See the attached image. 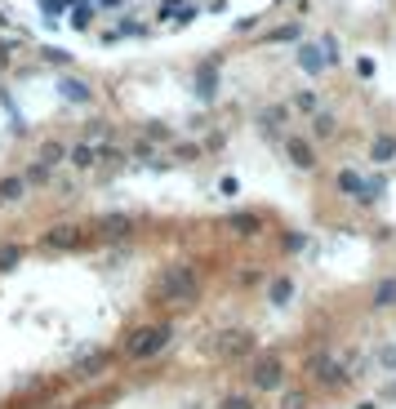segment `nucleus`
<instances>
[{
    "instance_id": "1",
    "label": "nucleus",
    "mask_w": 396,
    "mask_h": 409,
    "mask_svg": "<svg viewBox=\"0 0 396 409\" xmlns=\"http://www.w3.org/2000/svg\"><path fill=\"white\" fill-rule=\"evenodd\" d=\"M200 298V272L187 267V262H174V267H161L152 285V303L156 307H187Z\"/></svg>"
},
{
    "instance_id": "2",
    "label": "nucleus",
    "mask_w": 396,
    "mask_h": 409,
    "mask_svg": "<svg viewBox=\"0 0 396 409\" xmlns=\"http://www.w3.org/2000/svg\"><path fill=\"white\" fill-rule=\"evenodd\" d=\"M170 343H174V325H170V320L138 325V329L125 334V356H129V360H152V356H161Z\"/></svg>"
},
{
    "instance_id": "3",
    "label": "nucleus",
    "mask_w": 396,
    "mask_h": 409,
    "mask_svg": "<svg viewBox=\"0 0 396 409\" xmlns=\"http://www.w3.org/2000/svg\"><path fill=\"white\" fill-rule=\"evenodd\" d=\"M245 382L254 392H281L285 387V356L281 352H258L245 360Z\"/></svg>"
},
{
    "instance_id": "4",
    "label": "nucleus",
    "mask_w": 396,
    "mask_h": 409,
    "mask_svg": "<svg viewBox=\"0 0 396 409\" xmlns=\"http://www.w3.org/2000/svg\"><path fill=\"white\" fill-rule=\"evenodd\" d=\"M210 352L219 356V360H232V365H245V360L258 352V334H254V329H223V334H214Z\"/></svg>"
},
{
    "instance_id": "5",
    "label": "nucleus",
    "mask_w": 396,
    "mask_h": 409,
    "mask_svg": "<svg viewBox=\"0 0 396 409\" xmlns=\"http://www.w3.org/2000/svg\"><path fill=\"white\" fill-rule=\"evenodd\" d=\"M307 378L316 382V387H325V392H343V387H352V374H347V365H339L330 352H316V356H307Z\"/></svg>"
},
{
    "instance_id": "6",
    "label": "nucleus",
    "mask_w": 396,
    "mask_h": 409,
    "mask_svg": "<svg viewBox=\"0 0 396 409\" xmlns=\"http://www.w3.org/2000/svg\"><path fill=\"white\" fill-rule=\"evenodd\" d=\"M339 191L343 196H352V200H379V191H383V178H361L356 170H339Z\"/></svg>"
},
{
    "instance_id": "7",
    "label": "nucleus",
    "mask_w": 396,
    "mask_h": 409,
    "mask_svg": "<svg viewBox=\"0 0 396 409\" xmlns=\"http://www.w3.org/2000/svg\"><path fill=\"white\" fill-rule=\"evenodd\" d=\"M41 245L58 249V254H71V249H85V236H80V227H50L41 236Z\"/></svg>"
},
{
    "instance_id": "8",
    "label": "nucleus",
    "mask_w": 396,
    "mask_h": 409,
    "mask_svg": "<svg viewBox=\"0 0 396 409\" xmlns=\"http://www.w3.org/2000/svg\"><path fill=\"white\" fill-rule=\"evenodd\" d=\"M285 156H290L294 170H316V147L298 134H285Z\"/></svg>"
},
{
    "instance_id": "9",
    "label": "nucleus",
    "mask_w": 396,
    "mask_h": 409,
    "mask_svg": "<svg viewBox=\"0 0 396 409\" xmlns=\"http://www.w3.org/2000/svg\"><path fill=\"white\" fill-rule=\"evenodd\" d=\"M196 14H200L196 0H165V5H161V18L170 22V27H187Z\"/></svg>"
},
{
    "instance_id": "10",
    "label": "nucleus",
    "mask_w": 396,
    "mask_h": 409,
    "mask_svg": "<svg viewBox=\"0 0 396 409\" xmlns=\"http://www.w3.org/2000/svg\"><path fill=\"white\" fill-rule=\"evenodd\" d=\"M227 232H236V236H258L263 232V218L258 214H249V209H236V214H227L223 218Z\"/></svg>"
},
{
    "instance_id": "11",
    "label": "nucleus",
    "mask_w": 396,
    "mask_h": 409,
    "mask_svg": "<svg viewBox=\"0 0 396 409\" xmlns=\"http://www.w3.org/2000/svg\"><path fill=\"white\" fill-rule=\"evenodd\" d=\"M58 94H63V103H76V107H85L94 98L89 80H80V76H63V80H58Z\"/></svg>"
},
{
    "instance_id": "12",
    "label": "nucleus",
    "mask_w": 396,
    "mask_h": 409,
    "mask_svg": "<svg viewBox=\"0 0 396 409\" xmlns=\"http://www.w3.org/2000/svg\"><path fill=\"white\" fill-rule=\"evenodd\" d=\"M63 18H67V27H71V31H89V27H94V18H98V9H94L89 0H71V9H67Z\"/></svg>"
},
{
    "instance_id": "13",
    "label": "nucleus",
    "mask_w": 396,
    "mask_h": 409,
    "mask_svg": "<svg viewBox=\"0 0 396 409\" xmlns=\"http://www.w3.org/2000/svg\"><path fill=\"white\" fill-rule=\"evenodd\" d=\"M103 369H112V352H89V356H80L76 360V378H98Z\"/></svg>"
},
{
    "instance_id": "14",
    "label": "nucleus",
    "mask_w": 396,
    "mask_h": 409,
    "mask_svg": "<svg viewBox=\"0 0 396 409\" xmlns=\"http://www.w3.org/2000/svg\"><path fill=\"white\" fill-rule=\"evenodd\" d=\"M369 307L374 311H392L396 307V276H383L374 290H369Z\"/></svg>"
},
{
    "instance_id": "15",
    "label": "nucleus",
    "mask_w": 396,
    "mask_h": 409,
    "mask_svg": "<svg viewBox=\"0 0 396 409\" xmlns=\"http://www.w3.org/2000/svg\"><path fill=\"white\" fill-rule=\"evenodd\" d=\"M298 294V285H294V276H276V281L267 285V303L272 307H290V298Z\"/></svg>"
},
{
    "instance_id": "16",
    "label": "nucleus",
    "mask_w": 396,
    "mask_h": 409,
    "mask_svg": "<svg viewBox=\"0 0 396 409\" xmlns=\"http://www.w3.org/2000/svg\"><path fill=\"white\" fill-rule=\"evenodd\" d=\"M196 89H200V98H205V103L219 94V63H214V58L196 67Z\"/></svg>"
},
{
    "instance_id": "17",
    "label": "nucleus",
    "mask_w": 396,
    "mask_h": 409,
    "mask_svg": "<svg viewBox=\"0 0 396 409\" xmlns=\"http://www.w3.org/2000/svg\"><path fill=\"white\" fill-rule=\"evenodd\" d=\"M298 67H303L307 76H321L330 63H325V54H321V45H298Z\"/></svg>"
},
{
    "instance_id": "18",
    "label": "nucleus",
    "mask_w": 396,
    "mask_h": 409,
    "mask_svg": "<svg viewBox=\"0 0 396 409\" xmlns=\"http://www.w3.org/2000/svg\"><path fill=\"white\" fill-rule=\"evenodd\" d=\"M67 161V147L58 138H45L41 142V151H36V165H45V170H54V165H63Z\"/></svg>"
},
{
    "instance_id": "19",
    "label": "nucleus",
    "mask_w": 396,
    "mask_h": 409,
    "mask_svg": "<svg viewBox=\"0 0 396 409\" xmlns=\"http://www.w3.org/2000/svg\"><path fill=\"white\" fill-rule=\"evenodd\" d=\"M67 165H76V170H94V165H98V147H94V142H76V147H67Z\"/></svg>"
},
{
    "instance_id": "20",
    "label": "nucleus",
    "mask_w": 396,
    "mask_h": 409,
    "mask_svg": "<svg viewBox=\"0 0 396 409\" xmlns=\"http://www.w3.org/2000/svg\"><path fill=\"white\" fill-rule=\"evenodd\" d=\"M369 161H374V165H392L396 161V138L392 134H379L374 142H369Z\"/></svg>"
},
{
    "instance_id": "21",
    "label": "nucleus",
    "mask_w": 396,
    "mask_h": 409,
    "mask_svg": "<svg viewBox=\"0 0 396 409\" xmlns=\"http://www.w3.org/2000/svg\"><path fill=\"white\" fill-rule=\"evenodd\" d=\"M125 36H147V22H134V18H121L116 27H107L103 31V40L112 45V40H125Z\"/></svg>"
},
{
    "instance_id": "22",
    "label": "nucleus",
    "mask_w": 396,
    "mask_h": 409,
    "mask_svg": "<svg viewBox=\"0 0 396 409\" xmlns=\"http://www.w3.org/2000/svg\"><path fill=\"white\" fill-rule=\"evenodd\" d=\"M22 196H27V178H0V204H18Z\"/></svg>"
},
{
    "instance_id": "23",
    "label": "nucleus",
    "mask_w": 396,
    "mask_h": 409,
    "mask_svg": "<svg viewBox=\"0 0 396 409\" xmlns=\"http://www.w3.org/2000/svg\"><path fill=\"white\" fill-rule=\"evenodd\" d=\"M107 236H116V240H125L129 232H134V218H125V214H107V218L98 223Z\"/></svg>"
},
{
    "instance_id": "24",
    "label": "nucleus",
    "mask_w": 396,
    "mask_h": 409,
    "mask_svg": "<svg viewBox=\"0 0 396 409\" xmlns=\"http://www.w3.org/2000/svg\"><path fill=\"white\" fill-rule=\"evenodd\" d=\"M339 134V120H334L330 112H316L311 116V138H334Z\"/></svg>"
},
{
    "instance_id": "25",
    "label": "nucleus",
    "mask_w": 396,
    "mask_h": 409,
    "mask_svg": "<svg viewBox=\"0 0 396 409\" xmlns=\"http://www.w3.org/2000/svg\"><path fill=\"white\" fill-rule=\"evenodd\" d=\"M285 120H290V107H267V112L258 116V125L267 129V134H276V129H281Z\"/></svg>"
},
{
    "instance_id": "26",
    "label": "nucleus",
    "mask_w": 396,
    "mask_h": 409,
    "mask_svg": "<svg viewBox=\"0 0 396 409\" xmlns=\"http://www.w3.org/2000/svg\"><path fill=\"white\" fill-rule=\"evenodd\" d=\"M219 409H258V401H254V392H227Z\"/></svg>"
},
{
    "instance_id": "27",
    "label": "nucleus",
    "mask_w": 396,
    "mask_h": 409,
    "mask_svg": "<svg viewBox=\"0 0 396 409\" xmlns=\"http://www.w3.org/2000/svg\"><path fill=\"white\" fill-rule=\"evenodd\" d=\"M125 161H129V156L121 147H112V142H103V147H98V165H107V170H121Z\"/></svg>"
},
{
    "instance_id": "28",
    "label": "nucleus",
    "mask_w": 396,
    "mask_h": 409,
    "mask_svg": "<svg viewBox=\"0 0 396 409\" xmlns=\"http://www.w3.org/2000/svg\"><path fill=\"white\" fill-rule=\"evenodd\" d=\"M374 365L383 369V374H396V343H383L374 352Z\"/></svg>"
},
{
    "instance_id": "29",
    "label": "nucleus",
    "mask_w": 396,
    "mask_h": 409,
    "mask_svg": "<svg viewBox=\"0 0 396 409\" xmlns=\"http://www.w3.org/2000/svg\"><path fill=\"white\" fill-rule=\"evenodd\" d=\"M290 107H294V112H311V116H316V94H311V89H294Z\"/></svg>"
},
{
    "instance_id": "30",
    "label": "nucleus",
    "mask_w": 396,
    "mask_h": 409,
    "mask_svg": "<svg viewBox=\"0 0 396 409\" xmlns=\"http://www.w3.org/2000/svg\"><path fill=\"white\" fill-rule=\"evenodd\" d=\"M267 40H303V27H298V22H285V27H276V31H267Z\"/></svg>"
},
{
    "instance_id": "31",
    "label": "nucleus",
    "mask_w": 396,
    "mask_h": 409,
    "mask_svg": "<svg viewBox=\"0 0 396 409\" xmlns=\"http://www.w3.org/2000/svg\"><path fill=\"white\" fill-rule=\"evenodd\" d=\"M18 262H22V245H0V272L18 267Z\"/></svg>"
},
{
    "instance_id": "32",
    "label": "nucleus",
    "mask_w": 396,
    "mask_h": 409,
    "mask_svg": "<svg viewBox=\"0 0 396 409\" xmlns=\"http://www.w3.org/2000/svg\"><path fill=\"white\" fill-rule=\"evenodd\" d=\"M281 409H307V392H303V387L285 392V396H281Z\"/></svg>"
},
{
    "instance_id": "33",
    "label": "nucleus",
    "mask_w": 396,
    "mask_h": 409,
    "mask_svg": "<svg viewBox=\"0 0 396 409\" xmlns=\"http://www.w3.org/2000/svg\"><path fill=\"white\" fill-rule=\"evenodd\" d=\"M369 369H374V356H356L352 365H347V374L352 378H369Z\"/></svg>"
},
{
    "instance_id": "34",
    "label": "nucleus",
    "mask_w": 396,
    "mask_h": 409,
    "mask_svg": "<svg viewBox=\"0 0 396 409\" xmlns=\"http://www.w3.org/2000/svg\"><path fill=\"white\" fill-rule=\"evenodd\" d=\"M174 161H200V142H178V147H174Z\"/></svg>"
},
{
    "instance_id": "35",
    "label": "nucleus",
    "mask_w": 396,
    "mask_h": 409,
    "mask_svg": "<svg viewBox=\"0 0 396 409\" xmlns=\"http://www.w3.org/2000/svg\"><path fill=\"white\" fill-rule=\"evenodd\" d=\"M41 9L50 14L45 22H58V14H67V9H71V0H41Z\"/></svg>"
},
{
    "instance_id": "36",
    "label": "nucleus",
    "mask_w": 396,
    "mask_h": 409,
    "mask_svg": "<svg viewBox=\"0 0 396 409\" xmlns=\"http://www.w3.org/2000/svg\"><path fill=\"white\" fill-rule=\"evenodd\" d=\"M129 161H138V165H152V161H156V147H152V142H138V147L129 151Z\"/></svg>"
},
{
    "instance_id": "37",
    "label": "nucleus",
    "mask_w": 396,
    "mask_h": 409,
    "mask_svg": "<svg viewBox=\"0 0 396 409\" xmlns=\"http://www.w3.org/2000/svg\"><path fill=\"white\" fill-rule=\"evenodd\" d=\"M321 54H325V63L339 58V36H321Z\"/></svg>"
},
{
    "instance_id": "38",
    "label": "nucleus",
    "mask_w": 396,
    "mask_h": 409,
    "mask_svg": "<svg viewBox=\"0 0 396 409\" xmlns=\"http://www.w3.org/2000/svg\"><path fill=\"white\" fill-rule=\"evenodd\" d=\"M22 178H27V183H50V170H45V165H27V174H22Z\"/></svg>"
},
{
    "instance_id": "39",
    "label": "nucleus",
    "mask_w": 396,
    "mask_h": 409,
    "mask_svg": "<svg viewBox=\"0 0 396 409\" xmlns=\"http://www.w3.org/2000/svg\"><path fill=\"white\" fill-rule=\"evenodd\" d=\"M41 58H45V63H54V67H67V54H63V50H54V45H45Z\"/></svg>"
},
{
    "instance_id": "40",
    "label": "nucleus",
    "mask_w": 396,
    "mask_h": 409,
    "mask_svg": "<svg viewBox=\"0 0 396 409\" xmlns=\"http://www.w3.org/2000/svg\"><path fill=\"white\" fill-rule=\"evenodd\" d=\"M94 9H103V14H116V9H125V0H89Z\"/></svg>"
},
{
    "instance_id": "41",
    "label": "nucleus",
    "mask_w": 396,
    "mask_h": 409,
    "mask_svg": "<svg viewBox=\"0 0 396 409\" xmlns=\"http://www.w3.org/2000/svg\"><path fill=\"white\" fill-rule=\"evenodd\" d=\"M147 134H152L156 142H165V138H170V129H165V125H161V120H152V125H147Z\"/></svg>"
},
{
    "instance_id": "42",
    "label": "nucleus",
    "mask_w": 396,
    "mask_h": 409,
    "mask_svg": "<svg viewBox=\"0 0 396 409\" xmlns=\"http://www.w3.org/2000/svg\"><path fill=\"white\" fill-rule=\"evenodd\" d=\"M303 245H307V236H285V249H290V254H298Z\"/></svg>"
},
{
    "instance_id": "43",
    "label": "nucleus",
    "mask_w": 396,
    "mask_h": 409,
    "mask_svg": "<svg viewBox=\"0 0 396 409\" xmlns=\"http://www.w3.org/2000/svg\"><path fill=\"white\" fill-rule=\"evenodd\" d=\"M241 285H263V272L254 267V272H241Z\"/></svg>"
},
{
    "instance_id": "44",
    "label": "nucleus",
    "mask_w": 396,
    "mask_h": 409,
    "mask_svg": "<svg viewBox=\"0 0 396 409\" xmlns=\"http://www.w3.org/2000/svg\"><path fill=\"white\" fill-rule=\"evenodd\" d=\"M356 76L369 80V76H374V63H369V58H361V63H356Z\"/></svg>"
},
{
    "instance_id": "45",
    "label": "nucleus",
    "mask_w": 396,
    "mask_h": 409,
    "mask_svg": "<svg viewBox=\"0 0 396 409\" xmlns=\"http://www.w3.org/2000/svg\"><path fill=\"white\" fill-rule=\"evenodd\" d=\"M9 50H14V40H0V63H9Z\"/></svg>"
},
{
    "instance_id": "46",
    "label": "nucleus",
    "mask_w": 396,
    "mask_h": 409,
    "mask_svg": "<svg viewBox=\"0 0 396 409\" xmlns=\"http://www.w3.org/2000/svg\"><path fill=\"white\" fill-rule=\"evenodd\" d=\"M0 27H9V14H5V9H0Z\"/></svg>"
}]
</instances>
